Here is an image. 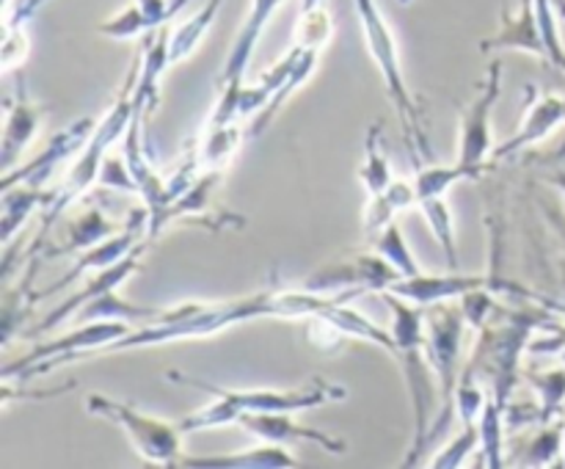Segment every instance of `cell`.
I'll list each match as a JSON object with an SVG mask.
<instances>
[{
  "label": "cell",
  "instance_id": "cell-34",
  "mask_svg": "<svg viewBox=\"0 0 565 469\" xmlns=\"http://www.w3.org/2000/svg\"><path fill=\"white\" fill-rule=\"evenodd\" d=\"M552 171H555V174H550V182L557 188V191H561V196L565 199V163L555 166Z\"/></svg>",
  "mask_w": 565,
  "mask_h": 469
},
{
  "label": "cell",
  "instance_id": "cell-12",
  "mask_svg": "<svg viewBox=\"0 0 565 469\" xmlns=\"http://www.w3.org/2000/svg\"><path fill=\"white\" fill-rule=\"evenodd\" d=\"M281 6V0H252V11H248L246 22H243L241 33H237L235 44H232L230 55H226L224 72H221L218 83H235L243 81V72H246L248 61H252L254 50H257L259 36H263L265 25L270 22V17L276 14V9Z\"/></svg>",
  "mask_w": 565,
  "mask_h": 469
},
{
  "label": "cell",
  "instance_id": "cell-26",
  "mask_svg": "<svg viewBox=\"0 0 565 469\" xmlns=\"http://www.w3.org/2000/svg\"><path fill=\"white\" fill-rule=\"evenodd\" d=\"M530 384L539 392V419L541 423H550L555 414H561L565 403V367L563 370H550V373H530Z\"/></svg>",
  "mask_w": 565,
  "mask_h": 469
},
{
  "label": "cell",
  "instance_id": "cell-5",
  "mask_svg": "<svg viewBox=\"0 0 565 469\" xmlns=\"http://www.w3.org/2000/svg\"><path fill=\"white\" fill-rule=\"evenodd\" d=\"M425 309H428L425 312V329H428L425 331V356H428V364L434 367L441 390V417L430 428V441L450 428L452 395H456L458 379H461L458 364H461V337L467 318H463V309L450 301L434 303V307Z\"/></svg>",
  "mask_w": 565,
  "mask_h": 469
},
{
  "label": "cell",
  "instance_id": "cell-20",
  "mask_svg": "<svg viewBox=\"0 0 565 469\" xmlns=\"http://www.w3.org/2000/svg\"><path fill=\"white\" fill-rule=\"evenodd\" d=\"M221 6H224V0H207L196 14L188 17L177 31H171V64L188 58V55L199 47V42H202V39L207 36L210 28H213Z\"/></svg>",
  "mask_w": 565,
  "mask_h": 469
},
{
  "label": "cell",
  "instance_id": "cell-31",
  "mask_svg": "<svg viewBox=\"0 0 565 469\" xmlns=\"http://www.w3.org/2000/svg\"><path fill=\"white\" fill-rule=\"evenodd\" d=\"M99 182L114 191H136V180L130 174V166L121 163L119 158H105L103 171H99Z\"/></svg>",
  "mask_w": 565,
  "mask_h": 469
},
{
  "label": "cell",
  "instance_id": "cell-29",
  "mask_svg": "<svg viewBox=\"0 0 565 469\" xmlns=\"http://www.w3.org/2000/svg\"><path fill=\"white\" fill-rule=\"evenodd\" d=\"M561 445H563V428H546L544 434L535 436V441L530 445L527 450V461L530 467H544V463H550L552 458L561 452Z\"/></svg>",
  "mask_w": 565,
  "mask_h": 469
},
{
  "label": "cell",
  "instance_id": "cell-36",
  "mask_svg": "<svg viewBox=\"0 0 565 469\" xmlns=\"http://www.w3.org/2000/svg\"><path fill=\"white\" fill-rule=\"evenodd\" d=\"M557 6V14H561V20H565V0H555Z\"/></svg>",
  "mask_w": 565,
  "mask_h": 469
},
{
  "label": "cell",
  "instance_id": "cell-32",
  "mask_svg": "<svg viewBox=\"0 0 565 469\" xmlns=\"http://www.w3.org/2000/svg\"><path fill=\"white\" fill-rule=\"evenodd\" d=\"M136 3L141 9L143 20H147L149 31H154L160 25H169L171 17H177L174 9H171V0H136Z\"/></svg>",
  "mask_w": 565,
  "mask_h": 469
},
{
  "label": "cell",
  "instance_id": "cell-7",
  "mask_svg": "<svg viewBox=\"0 0 565 469\" xmlns=\"http://www.w3.org/2000/svg\"><path fill=\"white\" fill-rule=\"evenodd\" d=\"M94 127H97V121L94 119H81L72 127H66V130L58 132V136L47 143V149H44L42 154H36L31 163L20 166V171H9V174H3V191H9V188L14 185L42 188L44 180H47V177L53 174L66 158L83 152V147H86L88 138H92Z\"/></svg>",
  "mask_w": 565,
  "mask_h": 469
},
{
  "label": "cell",
  "instance_id": "cell-13",
  "mask_svg": "<svg viewBox=\"0 0 565 469\" xmlns=\"http://www.w3.org/2000/svg\"><path fill=\"white\" fill-rule=\"evenodd\" d=\"M44 110L28 99L25 86L17 88V103L6 105V130H3V174H9L14 160L22 149L33 141L36 130L42 127Z\"/></svg>",
  "mask_w": 565,
  "mask_h": 469
},
{
  "label": "cell",
  "instance_id": "cell-2",
  "mask_svg": "<svg viewBox=\"0 0 565 469\" xmlns=\"http://www.w3.org/2000/svg\"><path fill=\"white\" fill-rule=\"evenodd\" d=\"M356 14L362 22L364 42H367L370 55H373L375 66H379L381 77H384L386 94H390L392 105H395L397 116H401L403 138L412 152L414 166L419 169V154L428 158V136H425L423 116H419V105L414 99L412 88H408L406 75H403L401 64V47H397V36L392 25L386 22L384 11H381L379 0H356Z\"/></svg>",
  "mask_w": 565,
  "mask_h": 469
},
{
  "label": "cell",
  "instance_id": "cell-9",
  "mask_svg": "<svg viewBox=\"0 0 565 469\" xmlns=\"http://www.w3.org/2000/svg\"><path fill=\"white\" fill-rule=\"evenodd\" d=\"M149 243H152V241H147V237H143V243H138L136 252L127 254L125 259H119V263L110 265V268L97 270V274H94V279H88L86 287H83L81 292H75V296L66 298V301L61 303V307H55L53 312H50L47 318L42 320V326H39L36 331L55 329V326H58V323L70 320L72 315L77 312V309L86 307L88 301H94V298L105 296V292H110V290H119V287L125 285L127 276H132L138 270V265H141V254H143V248L149 246Z\"/></svg>",
  "mask_w": 565,
  "mask_h": 469
},
{
  "label": "cell",
  "instance_id": "cell-21",
  "mask_svg": "<svg viewBox=\"0 0 565 469\" xmlns=\"http://www.w3.org/2000/svg\"><path fill=\"white\" fill-rule=\"evenodd\" d=\"M417 207L423 210L425 221H428L430 232L439 241L441 252H445L447 265L450 270L458 268V243H456V221H452L450 204H447V196H425L417 199Z\"/></svg>",
  "mask_w": 565,
  "mask_h": 469
},
{
  "label": "cell",
  "instance_id": "cell-19",
  "mask_svg": "<svg viewBox=\"0 0 565 469\" xmlns=\"http://www.w3.org/2000/svg\"><path fill=\"white\" fill-rule=\"evenodd\" d=\"M359 180L367 188V196H379L386 188L395 182V174H392L390 158H386L384 149V132H381L379 125L370 127L367 143H364V163L359 169Z\"/></svg>",
  "mask_w": 565,
  "mask_h": 469
},
{
  "label": "cell",
  "instance_id": "cell-33",
  "mask_svg": "<svg viewBox=\"0 0 565 469\" xmlns=\"http://www.w3.org/2000/svg\"><path fill=\"white\" fill-rule=\"evenodd\" d=\"M533 353H550V351H565V326H555V334L550 340H539L527 345Z\"/></svg>",
  "mask_w": 565,
  "mask_h": 469
},
{
  "label": "cell",
  "instance_id": "cell-17",
  "mask_svg": "<svg viewBox=\"0 0 565 469\" xmlns=\"http://www.w3.org/2000/svg\"><path fill=\"white\" fill-rule=\"evenodd\" d=\"M417 204V191H414V182L395 180L384 193L367 199V210H364V235L367 241H373L384 226H390L397 218V213H403L406 207Z\"/></svg>",
  "mask_w": 565,
  "mask_h": 469
},
{
  "label": "cell",
  "instance_id": "cell-11",
  "mask_svg": "<svg viewBox=\"0 0 565 469\" xmlns=\"http://www.w3.org/2000/svg\"><path fill=\"white\" fill-rule=\"evenodd\" d=\"M561 125H565V97L546 94V97L535 99V103H530V108H527V114H524L522 125H519L516 136H511L505 143L494 147L491 160H502V158H508V154L535 147L539 141L550 138Z\"/></svg>",
  "mask_w": 565,
  "mask_h": 469
},
{
  "label": "cell",
  "instance_id": "cell-16",
  "mask_svg": "<svg viewBox=\"0 0 565 469\" xmlns=\"http://www.w3.org/2000/svg\"><path fill=\"white\" fill-rule=\"evenodd\" d=\"M246 136L248 130H243L237 121H230V125H204L199 147L193 149L202 171H224Z\"/></svg>",
  "mask_w": 565,
  "mask_h": 469
},
{
  "label": "cell",
  "instance_id": "cell-1",
  "mask_svg": "<svg viewBox=\"0 0 565 469\" xmlns=\"http://www.w3.org/2000/svg\"><path fill=\"white\" fill-rule=\"evenodd\" d=\"M171 381L177 384L196 386V390L213 392L215 401L210 406L199 408V412L188 414L180 419V428L185 434H196V430L218 428V425H237L243 414H274V412H309V408H320L331 401H345V386L329 384L323 379H315L309 384L298 386V390H226V386L210 384V381L191 379L171 370Z\"/></svg>",
  "mask_w": 565,
  "mask_h": 469
},
{
  "label": "cell",
  "instance_id": "cell-35",
  "mask_svg": "<svg viewBox=\"0 0 565 469\" xmlns=\"http://www.w3.org/2000/svg\"><path fill=\"white\" fill-rule=\"evenodd\" d=\"M323 0H301V9H315V6H320Z\"/></svg>",
  "mask_w": 565,
  "mask_h": 469
},
{
  "label": "cell",
  "instance_id": "cell-3",
  "mask_svg": "<svg viewBox=\"0 0 565 469\" xmlns=\"http://www.w3.org/2000/svg\"><path fill=\"white\" fill-rule=\"evenodd\" d=\"M136 77H138V64L130 70V75H127V81H125V88L119 92L116 103L110 105L108 114L97 121L92 138H88V143L83 147V152L77 154V160H75V166L70 169V174H66L64 185H61L55 193H50L44 232L50 230V224L58 218L61 210H64L66 204L75 202L83 191H88V185H92L94 180H99V171H103L105 158H108L110 143H116L121 136H127V127H130L132 116H136V105H132Z\"/></svg>",
  "mask_w": 565,
  "mask_h": 469
},
{
  "label": "cell",
  "instance_id": "cell-18",
  "mask_svg": "<svg viewBox=\"0 0 565 469\" xmlns=\"http://www.w3.org/2000/svg\"><path fill=\"white\" fill-rule=\"evenodd\" d=\"M110 232H114V224H110L99 210H88V213H83L81 218L70 221V230H66V237H70V241L50 248V252H44L42 259L58 257V254L86 252V248L97 246V243H103L105 237H110Z\"/></svg>",
  "mask_w": 565,
  "mask_h": 469
},
{
  "label": "cell",
  "instance_id": "cell-30",
  "mask_svg": "<svg viewBox=\"0 0 565 469\" xmlns=\"http://www.w3.org/2000/svg\"><path fill=\"white\" fill-rule=\"evenodd\" d=\"M28 47H31L28 28H9V31H3V72L22 66V61L28 58Z\"/></svg>",
  "mask_w": 565,
  "mask_h": 469
},
{
  "label": "cell",
  "instance_id": "cell-25",
  "mask_svg": "<svg viewBox=\"0 0 565 469\" xmlns=\"http://www.w3.org/2000/svg\"><path fill=\"white\" fill-rule=\"evenodd\" d=\"M472 169H463L461 163L452 166H430V169H423L419 166L417 177H414V191H417V199L425 196H447L452 185L463 180H475Z\"/></svg>",
  "mask_w": 565,
  "mask_h": 469
},
{
  "label": "cell",
  "instance_id": "cell-27",
  "mask_svg": "<svg viewBox=\"0 0 565 469\" xmlns=\"http://www.w3.org/2000/svg\"><path fill=\"white\" fill-rule=\"evenodd\" d=\"M99 33H103V36L125 42V39H136V36H143V33H152V31L147 28V20H143L138 3H130L125 11H119L114 20L103 22V25H99Z\"/></svg>",
  "mask_w": 565,
  "mask_h": 469
},
{
  "label": "cell",
  "instance_id": "cell-37",
  "mask_svg": "<svg viewBox=\"0 0 565 469\" xmlns=\"http://www.w3.org/2000/svg\"><path fill=\"white\" fill-rule=\"evenodd\" d=\"M403 3H412V0H403Z\"/></svg>",
  "mask_w": 565,
  "mask_h": 469
},
{
  "label": "cell",
  "instance_id": "cell-22",
  "mask_svg": "<svg viewBox=\"0 0 565 469\" xmlns=\"http://www.w3.org/2000/svg\"><path fill=\"white\" fill-rule=\"evenodd\" d=\"M47 202L50 193H42V188L20 185L17 191L14 188L3 191V241L9 243L14 232L25 224L28 215L36 207H47Z\"/></svg>",
  "mask_w": 565,
  "mask_h": 469
},
{
  "label": "cell",
  "instance_id": "cell-10",
  "mask_svg": "<svg viewBox=\"0 0 565 469\" xmlns=\"http://www.w3.org/2000/svg\"><path fill=\"white\" fill-rule=\"evenodd\" d=\"M478 287H489V279H486V276H463V274H450V276L417 274V276H403V279L392 281L386 290L406 298V301L417 303V307H434V303L463 298L469 290H478Z\"/></svg>",
  "mask_w": 565,
  "mask_h": 469
},
{
  "label": "cell",
  "instance_id": "cell-8",
  "mask_svg": "<svg viewBox=\"0 0 565 469\" xmlns=\"http://www.w3.org/2000/svg\"><path fill=\"white\" fill-rule=\"evenodd\" d=\"M243 430H246L252 439L265 441V445H287V441H315L318 447H323L331 456H340L348 450L345 441L334 439V436H326L320 430L307 428V425L298 423L292 417V412H274V414H243L237 419Z\"/></svg>",
  "mask_w": 565,
  "mask_h": 469
},
{
  "label": "cell",
  "instance_id": "cell-23",
  "mask_svg": "<svg viewBox=\"0 0 565 469\" xmlns=\"http://www.w3.org/2000/svg\"><path fill=\"white\" fill-rule=\"evenodd\" d=\"M370 246L375 248V254H381V257L386 259V263L392 265V268L403 276H417L419 274V265L417 259H414L412 248H408L406 237H403V230L397 221H392L390 226H384V230L379 232V235L370 241Z\"/></svg>",
  "mask_w": 565,
  "mask_h": 469
},
{
  "label": "cell",
  "instance_id": "cell-15",
  "mask_svg": "<svg viewBox=\"0 0 565 469\" xmlns=\"http://www.w3.org/2000/svg\"><path fill=\"white\" fill-rule=\"evenodd\" d=\"M522 50V53L539 55L546 61V47L544 36H541L539 17H535L533 0H522V9L519 17H508L502 31L494 39L480 44V50Z\"/></svg>",
  "mask_w": 565,
  "mask_h": 469
},
{
  "label": "cell",
  "instance_id": "cell-28",
  "mask_svg": "<svg viewBox=\"0 0 565 469\" xmlns=\"http://www.w3.org/2000/svg\"><path fill=\"white\" fill-rule=\"evenodd\" d=\"M478 441H480L478 425H463L461 434H458L456 439H452L450 445H447L445 450H441L439 456L430 461V467H461L463 458L475 450V445H478Z\"/></svg>",
  "mask_w": 565,
  "mask_h": 469
},
{
  "label": "cell",
  "instance_id": "cell-4",
  "mask_svg": "<svg viewBox=\"0 0 565 469\" xmlns=\"http://www.w3.org/2000/svg\"><path fill=\"white\" fill-rule=\"evenodd\" d=\"M86 408L94 417H105L119 425L127 434V439H130V445L136 447L138 456L147 463H154V467H180L182 436H185L180 423L174 425L169 419H160L154 414L130 406V403L97 395V392L86 397Z\"/></svg>",
  "mask_w": 565,
  "mask_h": 469
},
{
  "label": "cell",
  "instance_id": "cell-14",
  "mask_svg": "<svg viewBox=\"0 0 565 469\" xmlns=\"http://www.w3.org/2000/svg\"><path fill=\"white\" fill-rule=\"evenodd\" d=\"M180 467L199 469H285L298 467L296 456L285 445H259L246 452H232V456H182Z\"/></svg>",
  "mask_w": 565,
  "mask_h": 469
},
{
  "label": "cell",
  "instance_id": "cell-24",
  "mask_svg": "<svg viewBox=\"0 0 565 469\" xmlns=\"http://www.w3.org/2000/svg\"><path fill=\"white\" fill-rule=\"evenodd\" d=\"M502 428H505V408L489 397L480 412L478 419V430H480V445H483V456L486 463L494 469H500L502 463V445H505V436H502Z\"/></svg>",
  "mask_w": 565,
  "mask_h": 469
},
{
  "label": "cell",
  "instance_id": "cell-6",
  "mask_svg": "<svg viewBox=\"0 0 565 469\" xmlns=\"http://www.w3.org/2000/svg\"><path fill=\"white\" fill-rule=\"evenodd\" d=\"M502 92V61H491L489 75L478 97L463 108L461 114V136H458V158L463 169H472L475 174L483 171V166L494 152V138H491V114Z\"/></svg>",
  "mask_w": 565,
  "mask_h": 469
}]
</instances>
